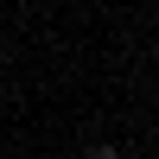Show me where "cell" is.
Masks as SVG:
<instances>
[{"instance_id": "1", "label": "cell", "mask_w": 159, "mask_h": 159, "mask_svg": "<svg viewBox=\"0 0 159 159\" xmlns=\"http://www.w3.org/2000/svg\"><path fill=\"white\" fill-rule=\"evenodd\" d=\"M83 159H121V147H108V140H96V147H83Z\"/></svg>"}]
</instances>
